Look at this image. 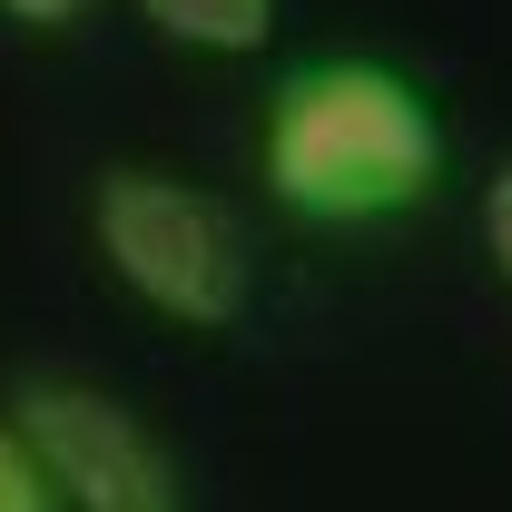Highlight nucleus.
<instances>
[{
  "mask_svg": "<svg viewBox=\"0 0 512 512\" xmlns=\"http://www.w3.org/2000/svg\"><path fill=\"white\" fill-rule=\"evenodd\" d=\"M99 247L148 306H168L188 325H237V306H247V247H237L227 207L178 188V178L119 168L99 188Z\"/></svg>",
  "mask_w": 512,
  "mask_h": 512,
  "instance_id": "f03ea898",
  "label": "nucleus"
},
{
  "mask_svg": "<svg viewBox=\"0 0 512 512\" xmlns=\"http://www.w3.org/2000/svg\"><path fill=\"white\" fill-rule=\"evenodd\" d=\"M20 444L40 453L50 493H69L79 512H188L168 444L99 384H20Z\"/></svg>",
  "mask_w": 512,
  "mask_h": 512,
  "instance_id": "7ed1b4c3",
  "label": "nucleus"
},
{
  "mask_svg": "<svg viewBox=\"0 0 512 512\" xmlns=\"http://www.w3.org/2000/svg\"><path fill=\"white\" fill-rule=\"evenodd\" d=\"M483 237H493V266L512 276V168L493 178V188H483Z\"/></svg>",
  "mask_w": 512,
  "mask_h": 512,
  "instance_id": "423d86ee",
  "label": "nucleus"
},
{
  "mask_svg": "<svg viewBox=\"0 0 512 512\" xmlns=\"http://www.w3.org/2000/svg\"><path fill=\"white\" fill-rule=\"evenodd\" d=\"M0 512H60L50 473H40V453L20 444V434H0Z\"/></svg>",
  "mask_w": 512,
  "mask_h": 512,
  "instance_id": "39448f33",
  "label": "nucleus"
},
{
  "mask_svg": "<svg viewBox=\"0 0 512 512\" xmlns=\"http://www.w3.org/2000/svg\"><path fill=\"white\" fill-rule=\"evenodd\" d=\"M266 188L296 217H394L444 188V128L414 79L375 60H325L296 69L266 109Z\"/></svg>",
  "mask_w": 512,
  "mask_h": 512,
  "instance_id": "f257e3e1",
  "label": "nucleus"
},
{
  "mask_svg": "<svg viewBox=\"0 0 512 512\" xmlns=\"http://www.w3.org/2000/svg\"><path fill=\"white\" fill-rule=\"evenodd\" d=\"M0 10H10V20H30V30H60L79 0H0Z\"/></svg>",
  "mask_w": 512,
  "mask_h": 512,
  "instance_id": "0eeeda50",
  "label": "nucleus"
},
{
  "mask_svg": "<svg viewBox=\"0 0 512 512\" xmlns=\"http://www.w3.org/2000/svg\"><path fill=\"white\" fill-rule=\"evenodd\" d=\"M138 10L197 50H266V30H276V0H138Z\"/></svg>",
  "mask_w": 512,
  "mask_h": 512,
  "instance_id": "20e7f679",
  "label": "nucleus"
}]
</instances>
